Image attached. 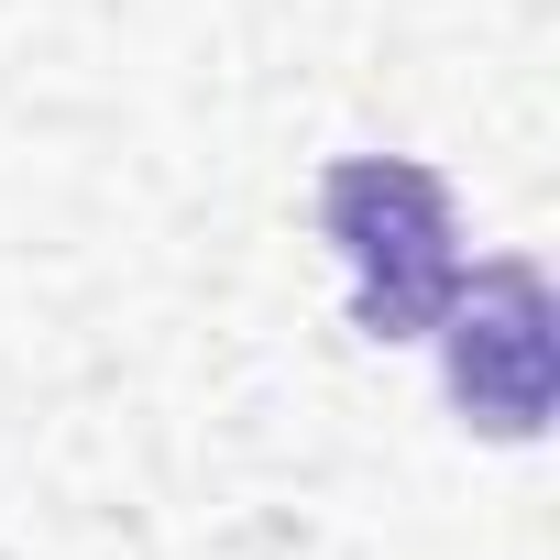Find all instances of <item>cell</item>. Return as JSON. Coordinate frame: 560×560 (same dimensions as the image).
<instances>
[{
	"label": "cell",
	"instance_id": "obj_1",
	"mask_svg": "<svg viewBox=\"0 0 560 560\" xmlns=\"http://www.w3.org/2000/svg\"><path fill=\"white\" fill-rule=\"evenodd\" d=\"M319 209H330V242L352 253V319H363L374 341L440 330V308H451V287H462L440 176L407 165V154H352V165H330Z\"/></svg>",
	"mask_w": 560,
	"mask_h": 560
},
{
	"label": "cell",
	"instance_id": "obj_2",
	"mask_svg": "<svg viewBox=\"0 0 560 560\" xmlns=\"http://www.w3.org/2000/svg\"><path fill=\"white\" fill-rule=\"evenodd\" d=\"M451 396L472 429L527 440L549 418V287L527 264H483L472 287H451Z\"/></svg>",
	"mask_w": 560,
	"mask_h": 560
}]
</instances>
